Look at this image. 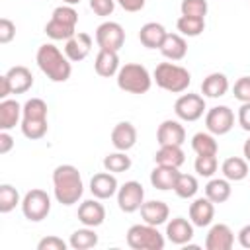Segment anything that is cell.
Masks as SVG:
<instances>
[{
  "label": "cell",
  "instance_id": "1",
  "mask_svg": "<svg viewBox=\"0 0 250 250\" xmlns=\"http://www.w3.org/2000/svg\"><path fill=\"white\" fill-rule=\"evenodd\" d=\"M53 193L55 199L61 205H74L84 193L82 176L76 166L72 164H61L53 172Z\"/></svg>",
  "mask_w": 250,
  "mask_h": 250
},
{
  "label": "cell",
  "instance_id": "2",
  "mask_svg": "<svg viewBox=\"0 0 250 250\" xmlns=\"http://www.w3.org/2000/svg\"><path fill=\"white\" fill-rule=\"evenodd\" d=\"M37 66L51 82H66L72 74L70 59L53 43H43L35 55Z\"/></svg>",
  "mask_w": 250,
  "mask_h": 250
},
{
  "label": "cell",
  "instance_id": "3",
  "mask_svg": "<svg viewBox=\"0 0 250 250\" xmlns=\"http://www.w3.org/2000/svg\"><path fill=\"white\" fill-rule=\"evenodd\" d=\"M152 80L156 82L158 88H162L166 92L182 94L191 84V74H189L188 68H184L180 64L160 62V64H156V68L152 72Z\"/></svg>",
  "mask_w": 250,
  "mask_h": 250
},
{
  "label": "cell",
  "instance_id": "4",
  "mask_svg": "<svg viewBox=\"0 0 250 250\" xmlns=\"http://www.w3.org/2000/svg\"><path fill=\"white\" fill-rule=\"evenodd\" d=\"M117 86L123 92L129 94H145L150 90L152 86V76L146 70V66L139 64V62H127L119 68L117 72Z\"/></svg>",
  "mask_w": 250,
  "mask_h": 250
},
{
  "label": "cell",
  "instance_id": "5",
  "mask_svg": "<svg viewBox=\"0 0 250 250\" xmlns=\"http://www.w3.org/2000/svg\"><path fill=\"white\" fill-rule=\"evenodd\" d=\"M127 244L133 250H162L166 240H164V234L158 232V227L143 223V225L129 227Z\"/></svg>",
  "mask_w": 250,
  "mask_h": 250
},
{
  "label": "cell",
  "instance_id": "6",
  "mask_svg": "<svg viewBox=\"0 0 250 250\" xmlns=\"http://www.w3.org/2000/svg\"><path fill=\"white\" fill-rule=\"evenodd\" d=\"M20 205H21L23 217L31 223H39V221L47 219V215L51 213V197L45 189H39V188L29 189L23 195Z\"/></svg>",
  "mask_w": 250,
  "mask_h": 250
},
{
  "label": "cell",
  "instance_id": "7",
  "mask_svg": "<svg viewBox=\"0 0 250 250\" xmlns=\"http://www.w3.org/2000/svg\"><path fill=\"white\" fill-rule=\"evenodd\" d=\"M174 113L182 121H197L205 113V98L199 94H182L174 104Z\"/></svg>",
  "mask_w": 250,
  "mask_h": 250
},
{
  "label": "cell",
  "instance_id": "8",
  "mask_svg": "<svg viewBox=\"0 0 250 250\" xmlns=\"http://www.w3.org/2000/svg\"><path fill=\"white\" fill-rule=\"evenodd\" d=\"M145 203V189L139 182L129 180L117 189V205L123 213H135Z\"/></svg>",
  "mask_w": 250,
  "mask_h": 250
},
{
  "label": "cell",
  "instance_id": "9",
  "mask_svg": "<svg viewBox=\"0 0 250 250\" xmlns=\"http://www.w3.org/2000/svg\"><path fill=\"white\" fill-rule=\"evenodd\" d=\"M96 43L100 49L119 51L125 43V31L117 21H104L96 27Z\"/></svg>",
  "mask_w": 250,
  "mask_h": 250
},
{
  "label": "cell",
  "instance_id": "10",
  "mask_svg": "<svg viewBox=\"0 0 250 250\" xmlns=\"http://www.w3.org/2000/svg\"><path fill=\"white\" fill-rule=\"evenodd\" d=\"M205 127L213 135H227L234 127V113L229 105H215L205 113Z\"/></svg>",
  "mask_w": 250,
  "mask_h": 250
},
{
  "label": "cell",
  "instance_id": "11",
  "mask_svg": "<svg viewBox=\"0 0 250 250\" xmlns=\"http://www.w3.org/2000/svg\"><path fill=\"white\" fill-rule=\"evenodd\" d=\"M234 246V232L229 225L217 223L209 229L205 236V248L207 250H230Z\"/></svg>",
  "mask_w": 250,
  "mask_h": 250
},
{
  "label": "cell",
  "instance_id": "12",
  "mask_svg": "<svg viewBox=\"0 0 250 250\" xmlns=\"http://www.w3.org/2000/svg\"><path fill=\"white\" fill-rule=\"evenodd\" d=\"M117 189H119L117 178H115V174H111L107 170L94 174L92 180H90V191L98 199H109L117 193Z\"/></svg>",
  "mask_w": 250,
  "mask_h": 250
},
{
  "label": "cell",
  "instance_id": "13",
  "mask_svg": "<svg viewBox=\"0 0 250 250\" xmlns=\"http://www.w3.org/2000/svg\"><path fill=\"white\" fill-rule=\"evenodd\" d=\"M102 199H86L78 205V221L84 227H100L105 221V207L100 203Z\"/></svg>",
  "mask_w": 250,
  "mask_h": 250
},
{
  "label": "cell",
  "instance_id": "14",
  "mask_svg": "<svg viewBox=\"0 0 250 250\" xmlns=\"http://www.w3.org/2000/svg\"><path fill=\"white\" fill-rule=\"evenodd\" d=\"M92 51V37L84 31H76L68 41H64V55L70 59V62L84 61Z\"/></svg>",
  "mask_w": 250,
  "mask_h": 250
},
{
  "label": "cell",
  "instance_id": "15",
  "mask_svg": "<svg viewBox=\"0 0 250 250\" xmlns=\"http://www.w3.org/2000/svg\"><path fill=\"white\" fill-rule=\"evenodd\" d=\"M166 238L178 246L188 244L193 238V223L184 217H174L166 223Z\"/></svg>",
  "mask_w": 250,
  "mask_h": 250
},
{
  "label": "cell",
  "instance_id": "16",
  "mask_svg": "<svg viewBox=\"0 0 250 250\" xmlns=\"http://www.w3.org/2000/svg\"><path fill=\"white\" fill-rule=\"evenodd\" d=\"M156 141L158 145H184L186 141V129L176 119H164L156 129Z\"/></svg>",
  "mask_w": 250,
  "mask_h": 250
},
{
  "label": "cell",
  "instance_id": "17",
  "mask_svg": "<svg viewBox=\"0 0 250 250\" xmlns=\"http://www.w3.org/2000/svg\"><path fill=\"white\" fill-rule=\"evenodd\" d=\"M215 217V203L209 197H195L189 205V221L193 227H209Z\"/></svg>",
  "mask_w": 250,
  "mask_h": 250
},
{
  "label": "cell",
  "instance_id": "18",
  "mask_svg": "<svg viewBox=\"0 0 250 250\" xmlns=\"http://www.w3.org/2000/svg\"><path fill=\"white\" fill-rule=\"evenodd\" d=\"M137 143V129L131 121H119L113 129H111V145L117 150L127 152L129 148H133Z\"/></svg>",
  "mask_w": 250,
  "mask_h": 250
},
{
  "label": "cell",
  "instance_id": "19",
  "mask_svg": "<svg viewBox=\"0 0 250 250\" xmlns=\"http://www.w3.org/2000/svg\"><path fill=\"white\" fill-rule=\"evenodd\" d=\"M139 211H141L143 221L148 223V225H154V227L164 225V223L168 221V217H170V207H168L164 201H160V199L145 201Z\"/></svg>",
  "mask_w": 250,
  "mask_h": 250
},
{
  "label": "cell",
  "instance_id": "20",
  "mask_svg": "<svg viewBox=\"0 0 250 250\" xmlns=\"http://www.w3.org/2000/svg\"><path fill=\"white\" fill-rule=\"evenodd\" d=\"M4 76L8 78V84L12 88V94H23V92H27L33 86V74L23 64L12 66Z\"/></svg>",
  "mask_w": 250,
  "mask_h": 250
},
{
  "label": "cell",
  "instance_id": "21",
  "mask_svg": "<svg viewBox=\"0 0 250 250\" xmlns=\"http://www.w3.org/2000/svg\"><path fill=\"white\" fill-rule=\"evenodd\" d=\"M119 55L117 51H107V49H100V53L96 55V61H94V70L104 76V78H109V76H117L119 72Z\"/></svg>",
  "mask_w": 250,
  "mask_h": 250
},
{
  "label": "cell",
  "instance_id": "22",
  "mask_svg": "<svg viewBox=\"0 0 250 250\" xmlns=\"http://www.w3.org/2000/svg\"><path fill=\"white\" fill-rule=\"evenodd\" d=\"M158 51L168 61H182L188 55V43H186L184 35H180V33H168Z\"/></svg>",
  "mask_w": 250,
  "mask_h": 250
},
{
  "label": "cell",
  "instance_id": "23",
  "mask_svg": "<svg viewBox=\"0 0 250 250\" xmlns=\"http://www.w3.org/2000/svg\"><path fill=\"white\" fill-rule=\"evenodd\" d=\"M180 172L174 166H164V164H156L150 172V184L152 188L166 191V189H174V184L178 180Z\"/></svg>",
  "mask_w": 250,
  "mask_h": 250
},
{
  "label": "cell",
  "instance_id": "24",
  "mask_svg": "<svg viewBox=\"0 0 250 250\" xmlns=\"http://www.w3.org/2000/svg\"><path fill=\"white\" fill-rule=\"evenodd\" d=\"M168 31L164 29L162 23H156V21H148L141 27L139 31V41L146 47V49H160V45L164 43Z\"/></svg>",
  "mask_w": 250,
  "mask_h": 250
},
{
  "label": "cell",
  "instance_id": "25",
  "mask_svg": "<svg viewBox=\"0 0 250 250\" xmlns=\"http://www.w3.org/2000/svg\"><path fill=\"white\" fill-rule=\"evenodd\" d=\"M229 92V78L223 72H211L201 82L203 98H223Z\"/></svg>",
  "mask_w": 250,
  "mask_h": 250
},
{
  "label": "cell",
  "instance_id": "26",
  "mask_svg": "<svg viewBox=\"0 0 250 250\" xmlns=\"http://www.w3.org/2000/svg\"><path fill=\"white\" fill-rule=\"evenodd\" d=\"M23 105H20L16 100H2L0 102V131H10L20 123Z\"/></svg>",
  "mask_w": 250,
  "mask_h": 250
},
{
  "label": "cell",
  "instance_id": "27",
  "mask_svg": "<svg viewBox=\"0 0 250 250\" xmlns=\"http://www.w3.org/2000/svg\"><path fill=\"white\" fill-rule=\"evenodd\" d=\"M154 162L164 164V166L180 168L186 162V154H184L180 145H160V148L154 154Z\"/></svg>",
  "mask_w": 250,
  "mask_h": 250
},
{
  "label": "cell",
  "instance_id": "28",
  "mask_svg": "<svg viewBox=\"0 0 250 250\" xmlns=\"http://www.w3.org/2000/svg\"><path fill=\"white\" fill-rule=\"evenodd\" d=\"M221 172L223 176L229 180V182H242L250 170H248V160L246 158H240V156H230L223 162L221 166Z\"/></svg>",
  "mask_w": 250,
  "mask_h": 250
},
{
  "label": "cell",
  "instance_id": "29",
  "mask_svg": "<svg viewBox=\"0 0 250 250\" xmlns=\"http://www.w3.org/2000/svg\"><path fill=\"white\" fill-rule=\"evenodd\" d=\"M230 182L227 178H213L205 186V197H209L213 203H225L230 197Z\"/></svg>",
  "mask_w": 250,
  "mask_h": 250
},
{
  "label": "cell",
  "instance_id": "30",
  "mask_svg": "<svg viewBox=\"0 0 250 250\" xmlns=\"http://www.w3.org/2000/svg\"><path fill=\"white\" fill-rule=\"evenodd\" d=\"M96 244H98V234L94 227L76 229L68 238V246L74 250H88V248H94Z\"/></svg>",
  "mask_w": 250,
  "mask_h": 250
},
{
  "label": "cell",
  "instance_id": "31",
  "mask_svg": "<svg viewBox=\"0 0 250 250\" xmlns=\"http://www.w3.org/2000/svg\"><path fill=\"white\" fill-rule=\"evenodd\" d=\"M191 148L195 154H215L217 156V152H219V145L215 141V135L209 131L207 133H203V131L195 133L191 137Z\"/></svg>",
  "mask_w": 250,
  "mask_h": 250
},
{
  "label": "cell",
  "instance_id": "32",
  "mask_svg": "<svg viewBox=\"0 0 250 250\" xmlns=\"http://www.w3.org/2000/svg\"><path fill=\"white\" fill-rule=\"evenodd\" d=\"M21 121H47V104L41 98H29L23 104Z\"/></svg>",
  "mask_w": 250,
  "mask_h": 250
},
{
  "label": "cell",
  "instance_id": "33",
  "mask_svg": "<svg viewBox=\"0 0 250 250\" xmlns=\"http://www.w3.org/2000/svg\"><path fill=\"white\" fill-rule=\"evenodd\" d=\"M176 27L180 35L184 37H197L205 29V18H191V16H180L176 21Z\"/></svg>",
  "mask_w": 250,
  "mask_h": 250
},
{
  "label": "cell",
  "instance_id": "34",
  "mask_svg": "<svg viewBox=\"0 0 250 250\" xmlns=\"http://www.w3.org/2000/svg\"><path fill=\"white\" fill-rule=\"evenodd\" d=\"M199 189V184H197V178L191 176V174H180L176 184H174V191L180 199H191L195 197Z\"/></svg>",
  "mask_w": 250,
  "mask_h": 250
},
{
  "label": "cell",
  "instance_id": "35",
  "mask_svg": "<svg viewBox=\"0 0 250 250\" xmlns=\"http://www.w3.org/2000/svg\"><path fill=\"white\" fill-rule=\"evenodd\" d=\"M104 168L111 174H121V172H127L131 168V158L123 152V150H117V152H111L104 158Z\"/></svg>",
  "mask_w": 250,
  "mask_h": 250
},
{
  "label": "cell",
  "instance_id": "36",
  "mask_svg": "<svg viewBox=\"0 0 250 250\" xmlns=\"http://www.w3.org/2000/svg\"><path fill=\"white\" fill-rule=\"evenodd\" d=\"M45 33H47V37H51L53 41H68V39L76 33V27L66 25V23H61V21H57V20H49L47 25H45Z\"/></svg>",
  "mask_w": 250,
  "mask_h": 250
},
{
  "label": "cell",
  "instance_id": "37",
  "mask_svg": "<svg viewBox=\"0 0 250 250\" xmlns=\"http://www.w3.org/2000/svg\"><path fill=\"white\" fill-rule=\"evenodd\" d=\"M18 203H21L18 189L10 184H2L0 186V213H10L12 209H16Z\"/></svg>",
  "mask_w": 250,
  "mask_h": 250
},
{
  "label": "cell",
  "instance_id": "38",
  "mask_svg": "<svg viewBox=\"0 0 250 250\" xmlns=\"http://www.w3.org/2000/svg\"><path fill=\"white\" fill-rule=\"evenodd\" d=\"M193 168H195V172L201 178H211L217 172V158H215V154H197L195 162H193Z\"/></svg>",
  "mask_w": 250,
  "mask_h": 250
},
{
  "label": "cell",
  "instance_id": "39",
  "mask_svg": "<svg viewBox=\"0 0 250 250\" xmlns=\"http://www.w3.org/2000/svg\"><path fill=\"white\" fill-rule=\"evenodd\" d=\"M20 127H21L23 137L29 139V141H39V139H43V137L47 135V129H49L47 121H21Z\"/></svg>",
  "mask_w": 250,
  "mask_h": 250
},
{
  "label": "cell",
  "instance_id": "40",
  "mask_svg": "<svg viewBox=\"0 0 250 250\" xmlns=\"http://www.w3.org/2000/svg\"><path fill=\"white\" fill-rule=\"evenodd\" d=\"M182 16H191V18H205L209 4L207 0H182L180 4Z\"/></svg>",
  "mask_w": 250,
  "mask_h": 250
},
{
  "label": "cell",
  "instance_id": "41",
  "mask_svg": "<svg viewBox=\"0 0 250 250\" xmlns=\"http://www.w3.org/2000/svg\"><path fill=\"white\" fill-rule=\"evenodd\" d=\"M51 20H57V21H61V23H66V25L76 27V23H78V12H76L74 6H70V4H62V6H57V8L53 10Z\"/></svg>",
  "mask_w": 250,
  "mask_h": 250
},
{
  "label": "cell",
  "instance_id": "42",
  "mask_svg": "<svg viewBox=\"0 0 250 250\" xmlns=\"http://www.w3.org/2000/svg\"><path fill=\"white\" fill-rule=\"evenodd\" d=\"M232 94L242 104L250 102V76H240L232 86Z\"/></svg>",
  "mask_w": 250,
  "mask_h": 250
},
{
  "label": "cell",
  "instance_id": "43",
  "mask_svg": "<svg viewBox=\"0 0 250 250\" xmlns=\"http://www.w3.org/2000/svg\"><path fill=\"white\" fill-rule=\"evenodd\" d=\"M115 4H117L115 0H90L92 12H94L96 16H102V18L111 16L113 10H115Z\"/></svg>",
  "mask_w": 250,
  "mask_h": 250
},
{
  "label": "cell",
  "instance_id": "44",
  "mask_svg": "<svg viewBox=\"0 0 250 250\" xmlns=\"http://www.w3.org/2000/svg\"><path fill=\"white\" fill-rule=\"evenodd\" d=\"M68 242H64L62 238L51 234V236H45L37 242V250H66Z\"/></svg>",
  "mask_w": 250,
  "mask_h": 250
},
{
  "label": "cell",
  "instance_id": "45",
  "mask_svg": "<svg viewBox=\"0 0 250 250\" xmlns=\"http://www.w3.org/2000/svg\"><path fill=\"white\" fill-rule=\"evenodd\" d=\"M14 37H16V23L12 20H8V18H2L0 20V43L6 45Z\"/></svg>",
  "mask_w": 250,
  "mask_h": 250
},
{
  "label": "cell",
  "instance_id": "46",
  "mask_svg": "<svg viewBox=\"0 0 250 250\" xmlns=\"http://www.w3.org/2000/svg\"><path fill=\"white\" fill-rule=\"evenodd\" d=\"M238 125L250 133V102H244L238 109Z\"/></svg>",
  "mask_w": 250,
  "mask_h": 250
},
{
  "label": "cell",
  "instance_id": "47",
  "mask_svg": "<svg viewBox=\"0 0 250 250\" xmlns=\"http://www.w3.org/2000/svg\"><path fill=\"white\" fill-rule=\"evenodd\" d=\"M125 12H141L145 8L146 0H115Z\"/></svg>",
  "mask_w": 250,
  "mask_h": 250
},
{
  "label": "cell",
  "instance_id": "48",
  "mask_svg": "<svg viewBox=\"0 0 250 250\" xmlns=\"http://www.w3.org/2000/svg\"><path fill=\"white\" fill-rule=\"evenodd\" d=\"M14 146V139L8 131H0V154H8Z\"/></svg>",
  "mask_w": 250,
  "mask_h": 250
},
{
  "label": "cell",
  "instance_id": "49",
  "mask_svg": "<svg viewBox=\"0 0 250 250\" xmlns=\"http://www.w3.org/2000/svg\"><path fill=\"white\" fill-rule=\"evenodd\" d=\"M238 242H240L242 248H248L250 250V225H244L238 230Z\"/></svg>",
  "mask_w": 250,
  "mask_h": 250
},
{
  "label": "cell",
  "instance_id": "50",
  "mask_svg": "<svg viewBox=\"0 0 250 250\" xmlns=\"http://www.w3.org/2000/svg\"><path fill=\"white\" fill-rule=\"evenodd\" d=\"M10 94H12V88H10V84H8V78H6V76H0V98L6 100Z\"/></svg>",
  "mask_w": 250,
  "mask_h": 250
},
{
  "label": "cell",
  "instance_id": "51",
  "mask_svg": "<svg viewBox=\"0 0 250 250\" xmlns=\"http://www.w3.org/2000/svg\"><path fill=\"white\" fill-rule=\"evenodd\" d=\"M242 154H244V158L250 162V139H246V141H244V146H242Z\"/></svg>",
  "mask_w": 250,
  "mask_h": 250
},
{
  "label": "cell",
  "instance_id": "52",
  "mask_svg": "<svg viewBox=\"0 0 250 250\" xmlns=\"http://www.w3.org/2000/svg\"><path fill=\"white\" fill-rule=\"evenodd\" d=\"M80 0H62V4H70V6H74V4H78Z\"/></svg>",
  "mask_w": 250,
  "mask_h": 250
}]
</instances>
